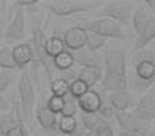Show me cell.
<instances>
[{
    "label": "cell",
    "instance_id": "cell-1",
    "mask_svg": "<svg viewBox=\"0 0 155 136\" xmlns=\"http://www.w3.org/2000/svg\"><path fill=\"white\" fill-rule=\"evenodd\" d=\"M131 70H127V85L136 94H144L155 84V55L153 50H135L130 57Z\"/></svg>",
    "mask_w": 155,
    "mask_h": 136
},
{
    "label": "cell",
    "instance_id": "cell-2",
    "mask_svg": "<svg viewBox=\"0 0 155 136\" xmlns=\"http://www.w3.org/2000/svg\"><path fill=\"white\" fill-rule=\"evenodd\" d=\"M101 86L107 93L127 92V60L124 50H112L107 54Z\"/></svg>",
    "mask_w": 155,
    "mask_h": 136
},
{
    "label": "cell",
    "instance_id": "cell-3",
    "mask_svg": "<svg viewBox=\"0 0 155 136\" xmlns=\"http://www.w3.org/2000/svg\"><path fill=\"white\" fill-rule=\"evenodd\" d=\"M45 8L54 14L55 16L65 18L71 16L76 14H81L91 11L93 8L101 7L100 2H85V0H50V2L43 3Z\"/></svg>",
    "mask_w": 155,
    "mask_h": 136
},
{
    "label": "cell",
    "instance_id": "cell-4",
    "mask_svg": "<svg viewBox=\"0 0 155 136\" xmlns=\"http://www.w3.org/2000/svg\"><path fill=\"white\" fill-rule=\"evenodd\" d=\"M19 109L25 121H31L35 108V88L27 69H22L19 78Z\"/></svg>",
    "mask_w": 155,
    "mask_h": 136
},
{
    "label": "cell",
    "instance_id": "cell-5",
    "mask_svg": "<svg viewBox=\"0 0 155 136\" xmlns=\"http://www.w3.org/2000/svg\"><path fill=\"white\" fill-rule=\"evenodd\" d=\"M134 14V3L126 0H113L107 2L97 10L96 16L107 18L117 22L119 24H128L131 23V18Z\"/></svg>",
    "mask_w": 155,
    "mask_h": 136
},
{
    "label": "cell",
    "instance_id": "cell-6",
    "mask_svg": "<svg viewBox=\"0 0 155 136\" xmlns=\"http://www.w3.org/2000/svg\"><path fill=\"white\" fill-rule=\"evenodd\" d=\"M78 26L88 32H94V34L101 35L105 39L107 38H115V39L120 40L126 39V34H124L121 26L115 20L107 19V18H100V19L94 20H84Z\"/></svg>",
    "mask_w": 155,
    "mask_h": 136
},
{
    "label": "cell",
    "instance_id": "cell-7",
    "mask_svg": "<svg viewBox=\"0 0 155 136\" xmlns=\"http://www.w3.org/2000/svg\"><path fill=\"white\" fill-rule=\"evenodd\" d=\"M131 113L140 123L148 124L155 120V94L154 89H148L140 97L139 102L135 105Z\"/></svg>",
    "mask_w": 155,
    "mask_h": 136
},
{
    "label": "cell",
    "instance_id": "cell-8",
    "mask_svg": "<svg viewBox=\"0 0 155 136\" xmlns=\"http://www.w3.org/2000/svg\"><path fill=\"white\" fill-rule=\"evenodd\" d=\"M4 37L8 40H23L26 37V16L23 8H18L16 12L10 22Z\"/></svg>",
    "mask_w": 155,
    "mask_h": 136
},
{
    "label": "cell",
    "instance_id": "cell-9",
    "mask_svg": "<svg viewBox=\"0 0 155 136\" xmlns=\"http://www.w3.org/2000/svg\"><path fill=\"white\" fill-rule=\"evenodd\" d=\"M64 45L68 51H78V50L84 49L86 42V31L81 28L80 26H73L69 30L65 31L64 34Z\"/></svg>",
    "mask_w": 155,
    "mask_h": 136
},
{
    "label": "cell",
    "instance_id": "cell-10",
    "mask_svg": "<svg viewBox=\"0 0 155 136\" xmlns=\"http://www.w3.org/2000/svg\"><path fill=\"white\" fill-rule=\"evenodd\" d=\"M77 106L84 113H97L101 102V94L93 89H88L77 99Z\"/></svg>",
    "mask_w": 155,
    "mask_h": 136
},
{
    "label": "cell",
    "instance_id": "cell-11",
    "mask_svg": "<svg viewBox=\"0 0 155 136\" xmlns=\"http://www.w3.org/2000/svg\"><path fill=\"white\" fill-rule=\"evenodd\" d=\"M23 123H25V120L20 115L19 106H14L8 112H0V135L4 136L10 129L19 127Z\"/></svg>",
    "mask_w": 155,
    "mask_h": 136
},
{
    "label": "cell",
    "instance_id": "cell-12",
    "mask_svg": "<svg viewBox=\"0 0 155 136\" xmlns=\"http://www.w3.org/2000/svg\"><path fill=\"white\" fill-rule=\"evenodd\" d=\"M11 53H12L15 67L20 70L27 67V65L34 60V51L28 43H19L14 49H11Z\"/></svg>",
    "mask_w": 155,
    "mask_h": 136
},
{
    "label": "cell",
    "instance_id": "cell-13",
    "mask_svg": "<svg viewBox=\"0 0 155 136\" xmlns=\"http://www.w3.org/2000/svg\"><path fill=\"white\" fill-rule=\"evenodd\" d=\"M74 63L80 65L81 67H94V69H103V60L97 53L91 51L86 47L76 51L73 54Z\"/></svg>",
    "mask_w": 155,
    "mask_h": 136
},
{
    "label": "cell",
    "instance_id": "cell-14",
    "mask_svg": "<svg viewBox=\"0 0 155 136\" xmlns=\"http://www.w3.org/2000/svg\"><path fill=\"white\" fill-rule=\"evenodd\" d=\"M37 120L41 124V127L46 131H58V117L46 105H41L37 108Z\"/></svg>",
    "mask_w": 155,
    "mask_h": 136
},
{
    "label": "cell",
    "instance_id": "cell-15",
    "mask_svg": "<svg viewBox=\"0 0 155 136\" xmlns=\"http://www.w3.org/2000/svg\"><path fill=\"white\" fill-rule=\"evenodd\" d=\"M154 15L150 10L144 8V5H139L138 8L134 10L132 18H131V22H132L134 30L136 31V34H140V31L144 28V26L148 23V20L151 19Z\"/></svg>",
    "mask_w": 155,
    "mask_h": 136
},
{
    "label": "cell",
    "instance_id": "cell-16",
    "mask_svg": "<svg viewBox=\"0 0 155 136\" xmlns=\"http://www.w3.org/2000/svg\"><path fill=\"white\" fill-rule=\"evenodd\" d=\"M155 39V15L148 20V23L144 26V28L140 31V34L138 35V39L135 42V50H142L146 49V46Z\"/></svg>",
    "mask_w": 155,
    "mask_h": 136
},
{
    "label": "cell",
    "instance_id": "cell-17",
    "mask_svg": "<svg viewBox=\"0 0 155 136\" xmlns=\"http://www.w3.org/2000/svg\"><path fill=\"white\" fill-rule=\"evenodd\" d=\"M101 77H103L101 69H94V67H81V70L77 73V78L84 82L88 89H92L101 79Z\"/></svg>",
    "mask_w": 155,
    "mask_h": 136
},
{
    "label": "cell",
    "instance_id": "cell-18",
    "mask_svg": "<svg viewBox=\"0 0 155 136\" xmlns=\"http://www.w3.org/2000/svg\"><path fill=\"white\" fill-rule=\"evenodd\" d=\"M113 111H127L131 104V97L128 92H111L107 96Z\"/></svg>",
    "mask_w": 155,
    "mask_h": 136
},
{
    "label": "cell",
    "instance_id": "cell-19",
    "mask_svg": "<svg viewBox=\"0 0 155 136\" xmlns=\"http://www.w3.org/2000/svg\"><path fill=\"white\" fill-rule=\"evenodd\" d=\"M115 117L117 120L120 129H131L143 125V123H140L131 112L127 111H115Z\"/></svg>",
    "mask_w": 155,
    "mask_h": 136
},
{
    "label": "cell",
    "instance_id": "cell-20",
    "mask_svg": "<svg viewBox=\"0 0 155 136\" xmlns=\"http://www.w3.org/2000/svg\"><path fill=\"white\" fill-rule=\"evenodd\" d=\"M65 45H64V40L61 39L57 35H53V37L47 38L46 39V43H45V54L53 60L55 58L58 54H61L62 51H65Z\"/></svg>",
    "mask_w": 155,
    "mask_h": 136
},
{
    "label": "cell",
    "instance_id": "cell-21",
    "mask_svg": "<svg viewBox=\"0 0 155 136\" xmlns=\"http://www.w3.org/2000/svg\"><path fill=\"white\" fill-rule=\"evenodd\" d=\"M53 66L54 69L59 70V72H68L71 69L74 65V57L70 51H62L61 54H58L55 58H53Z\"/></svg>",
    "mask_w": 155,
    "mask_h": 136
},
{
    "label": "cell",
    "instance_id": "cell-22",
    "mask_svg": "<svg viewBox=\"0 0 155 136\" xmlns=\"http://www.w3.org/2000/svg\"><path fill=\"white\" fill-rule=\"evenodd\" d=\"M69 84L65 77H55L54 79L50 81V90H51L53 96L58 97H66L69 93Z\"/></svg>",
    "mask_w": 155,
    "mask_h": 136
},
{
    "label": "cell",
    "instance_id": "cell-23",
    "mask_svg": "<svg viewBox=\"0 0 155 136\" xmlns=\"http://www.w3.org/2000/svg\"><path fill=\"white\" fill-rule=\"evenodd\" d=\"M103 119L99 116V113H81V124L85 131L94 132L96 128L103 123Z\"/></svg>",
    "mask_w": 155,
    "mask_h": 136
},
{
    "label": "cell",
    "instance_id": "cell-24",
    "mask_svg": "<svg viewBox=\"0 0 155 136\" xmlns=\"http://www.w3.org/2000/svg\"><path fill=\"white\" fill-rule=\"evenodd\" d=\"M107 45V39L103 38L99 34H94V32H88L86 31V42L85 46L88 50L97 53V50H100L101 47H104Z\"/></svg>",
    "mask_w": 155,
    "mask_h": 136
},
{
    "label": "cell",
    "instance_id": "cell-25",
    "mask_svg": "<svg viewBox=\"0 0 155 136\" xmlns=\"http://www.w3.org/2000/svg\"><path fill=\"white\" fill-rule=\"evenodd\" d=\"M77 124H78V120L76 117H62L61 116L58 120V129L62 134L69 136L77 128Z\"/></svg>",
    "mask_w": 155,
    "mask_h": 136
},
{
    "label": "cell",
    "instance_id": "cell-26",
    "mask_svg": "<svg viewBox=\"0 0 155 136\" xmlns=\"http://www.w3.org/2000/svg\"><path fill=\"white\" fill-rule=\"evenodd\" d=\"M0 69L3 70L16 69L12 60V53H11V49H8V47L0 49Z\"/></svg>",
    "mask_w": 155,
    "mask_h": 136
},
{
    "label": "cell",
    "instance_id": "cell-27",
    "mask_svg": "<svg viewBox=\"0 0 155 136\" xmlns=\"http://www.w3.org/2000/svg\"><path fill=\"white\" fill-rule=\"evenodd\" d=\"M16 74L12 70H0V96H3L5 90L14 84Z\"/></svg>",
    "mask_w": 155,
    "mask_h": 136
},
{
    "label": "cell",
    "instance_id": "cell-28",
    "mask_svg": "<svg viewBox=\"0 0 155 136\" xmlns=\"http://www.w3.org/2000/svg\"><path fill=\"white\" fill-rule=\"evenodd\" d=\"M151 134V129L147 124H143L140 127L131 129H119L115 136H148Z\"/></svg>",
    "mask_w": 155,
    "mask_h": 136
},
{
    "label": "cell",
    "instance_id": "cell-29",
    "mask_svg": "<svg viewBox=\"0 0 155 136\" xmlns=\"http://www.w3.org/2000/svg\"><path fill=\"white\" fill-rule=\"evenodd\" d=\"M86 90H88L86 85L82 81H80L78 78H76V79H73V81H70V84H69V93H68V96H70L71 99L77 100L80 96H82Z\"/></svg>",
    "mask_w": 155,
    "mask_h": 136
},
{
    "label": "cell",
    "instance_id": "cell-30",
    "mask_svg": "<svg viewBox=\"0 0 155 136\" xmlns=\"http://www.w3.org/2000/svg\"><path fill=\"white\" fill-rule=\"evenodd\" d=\"M77 102L74 101V99H71L70 96L65 97V104L62 106V111H61V116L62 117H74V115L77 113Z\"/></svg>",
    "mask_w": 155,
    "mask_h": 136
},
{
    "label": "cell",
    "instance_id": "cell-31",
    "mask_svg": "<svg viewBox=\"0 0 155 136\" xmlns=\"http://www.w3.org/2000/svg\"><path fill=\"white\" fill-rule=\"evenodd\" d=\"M64 104H65V97H58V96H53L51 94L50 99L47 100L46 106L53 112V113L58 115V113H61Z\"/></svg>",
    "mask_w": 155,
    "mask_h": 136
},
{
    "label": "cell",
    "instance_id": "cell-32",
    "mask_svg": "<svg viewBox=\"0 0 155 136\" xmlns=\"http://www.w3.org/2000/svg\"><path fill=\"white\" fill-rule=\"evenodd\" d=\"M99 116L101 119H109V117H112L113 115H115V111H113V108L109 104L108 99L104 96H101V102H100V108H99Z\"/></svg>",
    "mask_w": 155,
    "mask_h": 136
},
{
    "label": "cell",
    "instance_id": "cell-33",
    "mask_svg": "<svg viewBox=\"0 0 155 136\" xmlns=\"http://www.w3.org/2000/svg\"><path fill=\"white\" fill-rule=\"evenodd\" d=\"M94 136H115V131L108 123L103 121L94 131Z\"/></svg>",
    "mask_w": 155,
    "mask_h": 136
},
{
    "label": "cell",
    "instance_id": "cell-34",
    "mask_svg": "<svg viewBox=\"0 0 155 136\" xmlns=\"http://www.w3.org/2000/svg\"><path fill=\"white\" fill-rule=\"evenodd\" d=\"M4 136H30V134H28L27 128H26L25 123H23L19 127H15V128L10 129Z\"/></svg>",
    "mask_w": 155,
    "mask_h": 136
},
{
    "label": "cell",
    "instance_id": "cell-35",
    "mask_svg": "<svg viewBox=\"0 0 155 136\" xmlns=\"http://www.w3.org/2000/svg\"><path fill=\"white\" fill-rule=\"evenodd\" d=\"M15 5H19V8L23 7H30V5H35L37 2H32V0H22V2H15Z\"/></svg>",
    "mask_w": 155,
    "mask_h": 136
},
{
    "label": "cell",
    "instance_id": "cell-36",
    "mask_svg": "<svg viewBox=\"0 0 155 136\" xmlns=\"http://www.w3.org/2000/svg\"><path fill=\"white\" fill-rule=\"evenodd\" d=\"M10 109V102L7 101V99H4L3 96H0V111L5 112Z\"/></svg>",
    "mask_w": 155,
    "mask_h": 136
},
{
    "label": "cell",
    "instance_id": "cell-37",
    "mask_svg": "<svg viewBox=\"0 0 155 136\" xmlns=\"http://www.w3.org/2000/svg\"><path fill=\"white\" fill-rule=\"evenodd\" d=\"M144 5L147 10L151 11V12L155 11V0H147V2H144Z\"/></svg>",
    "mask_w": 155,
    "mask_h": 136
},
{
    "label": "cell",
    "instance_id": "cell-38",
    "mask_svg": "<svg viewBox=\"0 0 155 136\" xmlns=\"http://www.w3.org/2000/svg\"><path fill=\"white\" fill-rule=\"evenodd\" d=\"M81 136H94V132H91V131H84V134Z\"/></svg>",
    "mask_w": 155,
    "mask_h": 136
},
{
    "label": "cell",
    "instance_id": "cell-39",
    "mask_svg": "<svg viewBox=\"0 0 155 136\" xmlns=\"http://www.w3.org/2000/svg\"><path fill=\"white\" fill-rule=\"evenodd\" d=\"M151 134H153V136H155V120H154V127H153V131H151Z\"/></svg>",
    "mask_w": 155,
    "mask_h": 136
},
{
    "label": "cell",
    "instance_id": "cell-40",
    "mask_svg": "<svg viewBox=\"0 0 155 136\" xmlns=\"http://www.w3.org/2000/svg\"><path fill=\"white\" fill-rule=\"evenodd\" d=\"M2 38H3V31H0V40H2Z\"/></svg>",
    "mask_w": 155,
    "mask_h": 136
},
{
    "label": "cell",
    "instance_id": "cell-41",
    "mask_svg": "<svg viewBox=\"0 0 155 136\" xmlns=\"http://www.w3.org/2000/svg\"><path fill=\"white\" fill-rule=\"evenodd\" d=\"M153 53H154V55H155V43H154V49H153Z\"/></svg>",
    "mask_w": 155,
    "mask_h": 136
},
{
    "label": "cell",
    "instance_id": "cell-42",
    "mask_svg": "<svg viewBox=\"0 0 155 136\" xmlns=\"http://www.w3.org/2000/svg\"><path fill=\"white\" fill-rule=\"evenodd\" d=\"M148 136H153V134H150V135H148Z\"/></svg>",
    "mask_w": 155,
    "mask_h": 136
},
{
    "label": "cell",
    "instance_id": "cell-43",
    "mask_svg": "<svg viewBox=\"0 0 155 136\" xmlns=\"http://www.w3.org/2000/svg\"><path fill=\"white\" fill-rule=\"evenodd\" d=\"M154 94H155V89H154Z\"/></svg>",
    "mask_w": 155,
    "mask_h": 136
}]
</instances>
